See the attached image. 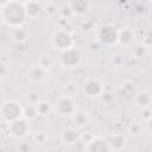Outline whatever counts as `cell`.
I'll use <instances>...</instances> for the list:
<instances>
[{
	"label": "cell",
	"instance_id": "cell-23",
	"mask_svg": "<svg viewBox=\"0 0 152 152\" xmlns=\"http://www.w3.org/2000/svg\"><path fill=\"white\" fill-rule=\"evenodd\" d=\"M38 64L40 65V66H43L44 69H46V70H50V68L52 66V64H53V61H52V58L50 57V56H42L40 58H39V61H38Z\"/></svg>",
	"mask_w": 152,
	"mask_h": 152
},
{
	"label": "cell",
	"instance_id": "cell-30",
	"mask_svg": "<svg viewBox=\"0 0 152 152\" xmlns=\"http://www.w3.org/2000/svg\"><path fill=\"white\" fill-rule=\"evenodd\" d=\"M101 99H102V101L103 102H109L110 100H113V95L110 94V93H108V91H103L102 94H101V96H100Z\"/></svg>",
	"mask_w": 152,
	"mask_h": 152
},
{
	"label": "cell",
	"instance_id": "cell-20",
	"mask_svg": "<svg viewBox=\"0 0 152 152\" xmlns=\"http://www.w3.org/2000/svg\"><path fill=\"white\" fill-rule=\"evenodd\" d=\"M127 132H128L131 135H133V137H138V135H140L141 132H142V126H141V124L138 122V121H132V122L128 125V127H127Z\"/></svg>",
	"mask_w": 152,
	"mask_h": 152
},
{
	"label": "cell",
	"instance_id": "cell-31",
	"mask_svg": "<svg viewBox=\"0 0 152 152\" xmlns=\"http://www.w3.org/2000/svg\"><path fill=\"white\" fill-rule=\"evenodd\" d=\"M146 128H147V131L152 134V116H151L148 120H146Z\"/></svg>",
	"mask_w": 152,
	"mask_h": 152
},
{
	"label": "cell",
	"instance_id": "cell-24",
	"mask_svg": "<svg viewBox=\"0 0 152 152\" xmlns=\"http://www.w3.org/2000/svg\"><path fill=\"white\" fill-rule=\"evenodd\" d=\"M146 52H147V46L144 45V44H140V45L135 46L134 50H133V55H134L137 58L144 57V56L146 55Z\"/></svg>",
	"mask_w": 152,
	"mask_h": 152
},
{
	"label": "cell",
	"instance_id": "cell-13",
	"mask_svg": "<svg viewBox=\"0 0 152 152\" xmlns=\"http://www.w3.org/2000/svg\"><path fill=\"white\" fill-rule=\"evenodd\" d=\"M108 141H109L112 151H121L126 147L127 138L121 133H114L113 135L108 138Z\"/></svg>",
	"mask_w": 152,
	"mask_h": 152
},
{
	"label": "cell",
	"instance_id": "cell-5",
	"mask_svg": "<svg viewBox=\"0 0 152 152\" xmlns=\"http://www.w3.org/2000/svg\"><path fill=\"white\" fill-rule=\"evenodd\" d=\"M31 120L21 116L10 124H7V133L11 138L14 139H24L31 132Z\"/></svg>",
	"mask_w": 152,
	"mask_h": 152
},
{
	"label": "cell",
	"instance_id": "cell-25",
	"mask_svg": "<svg viewBox=\"0 0 152 152\" xmlns=\"http://www.w3.org/2000/svg\"><path fill=\"white\" fill-rule=\"evenodd\" d=\"M26 99H27L28 103H33V104H36L38 101H40L39 94L37 91H28L27 95H26Z\"/></svg>",
	"mask_w": 152,
	"mask_h": 152
},
{
	"label": "cell",
	"instance_id": "cell-1",
	"mask_svg": "<svg viewBox=\"0 0 152 152\" xmlns=\"http://www.w3.org/2000/svg\"><path fill=\"white\" fill-rule=\"evenodd\" d=\"M27 19L25 12V2L19 0H10L6 5L1 6V20L10 28L21 27Z\"/></svg>",
	"mask_w": 152,
	"mask_h": 152
},
{
	"label": "cell",
	"instance_id": "cell-22",
	"mask_svg": "<svg viewBox=\"0 0 152 152\" xmlns=\"http://www.w3.org/2000/svg\"><path fill=\"white\" fill-rule=\"evenodd\" d=\"M48 139H49L48 134H46L45 132H43V131L37 132V133H34V135H33V141H34L36 144H38V145H44V144H46V142H48Z\"/></svg>",
	"mask_w": 152,
	"mask_h": 152
},
{
	"label": "cell",
	"instance_id": "cell-14",
	"mask_svg": "<svg viewBox=\"0 0 152 152\" xmlns=\"http://www.w3.org/2000/svg\"><path fill=\"white\" fill-rule=\"evenodd\" d=\"M48 74H49V70H46L43 66H40L39 64H37V65L30 68V70H28V78L32 82H42V81H44L46 78Z\"/></svg>",
	"mask_w": 152,
	"mask_h": 152
},
{
	"label": "cell",
	"instance_id": "cell-15",
	"mask_svg": "<svg viewBox=\"0 0 152 152\" xmlns=\"http://www.w3.org/2000/svg\"><path fill=\"white\" fill-rule=\"evenodd\" d=\"M42 11H43V7L40 6L39 2L25 1V12L28 19H37L42 13Z\"/></svg>",
	"mask_w": 152,
	"mask_h": 152
},
{
	"label": "cell",
	"instance_id": "cell-29",
	"mask_svg": "<svg viewBox=\"0 0 152 152\" xmlns=\"http://www.w3.org/2000/svg\"><path fill=\"white\" fill-rule=\"evenodd\" d=\"M81 26H82V30H83V31H90L91 28H94V23H93L91 20H87V19H86V20L82 23Z\"/></svg>",
	"mask_w": 152,
	"mask_h": 152
},
{
	"label": "cell",
	"instance_id": "cell-19",
	"mask_svg": "<svg viewBox=\"0 0 152 152\" xmlns=\"http://www.w3.org/2000/svg\"><path fill=\"white\" fill-rule=\"evenodd\" d=\"M38 115H39V114H38V110H37L36 104H33V103H28L27 106L24 107V116H25L26 119H28V120H33V119H36Z\"/></svg>",
	"mask_w": 152,
	"mask_h": 152
},
{
	"label": "cell",
	"instance_id": "cell-3",
	"mask_svg": "<svg viewBox=\"0 0 152 152\" xmlns=\"http://www.w3.org/2000/svg\"><path fill=\"white\" fill-rule=\"evenodd\" d=\"M0 116H1V121L5 125H7L24 116V106L14 99H7L2 101L0 106Z\"/></svg>",
	"mask_w": 152,
	"mask_h": 152
},
{
	"label": "cell",
	"instance_id": "cell-6",
	"mask_svg": "<svg viewBox=\"0 0 152 152\" xmlns=\"http://www.w3.org/2000/svg\"><path fill=\"white\" fill-rule=\"evenodd\" d=\"M96 40L104 46H113L119 40V30L110 24L101 25L96 31Z\"/></svg>",
	"mask_w": 152,
	"mask_h": 152
},
{
	"label": "cell",
	"instance_id": "cell-33",
	"mask_svg": "<svg viewBox=\"0 0 152 152\" xmlns=\"http://www.w3.org/2000/svg\"><path fill=\"white\" fill-rule=\"evenodd\" d=\"M25 1H31V2H40L42 0H25Z\"/></svg>",
	"mask_w": 152,
	"mask_h": 152
},
{
	"label": "cell",
	"instance_id": "cell-2",
	"mask_svg": "<svg viewBox=\"0 0 152 152\" xmlns=\"http://www.w3.org/2000/svg\"><path fill=\"white\" fill-rule=\"evenodd\" d=\"M53 113L59 118H72L77 113V101L70 94L61 95L53 103Z\"/></svg>",
	"mask_w": 152,
	"mask_h": 152
},
{
	"label": "cell",
	"instance_id": "cell-27",
	"mask_svg": "<svg viewBox=\"0 0 152 152\" xmlns=\"http://www.w3.org/2000/svg\"><path fill=\"white\" fill-rule=\"evenodd\" d=\"M43 11L45 12V13H48V14H55L56 12H57V7H56V5L53 4V2H51V1H49L48 4H46V6L45 7H43Z\"/></svg>",
	"mask_w": 152,
	"mask_h": 152
},
{
	"label": "cell",
	"instance_id": "cell-12",
	"mask_svg": "<svg viewBox=\"0 0 152 152\" xmlns=\"http://www.w3.org/2000/svg\"><path fill=\"white\" fill-rule=\"evenodd\" d=\"M134 103L140 109L151 107L152 104V94L148 90H141L134 95Z\"/></svg>",
	"mask_w": 152,
	"mask_h": 152
},
{
	"label": "cell",
	"instance_id": "cell-17",
	"mask_svg": "<svg viewBox=\"0 0 152 152\" xmlns=\"http://www.w3.org/2000/svg\"><path fill=\"white\" fill-rule=\"evenodd\" d=\"M38 114L40 116H49L51 114V112H53V104H51V102L46 101V100H40L36 103Z\"/></svg>",
	"mask_w": 152,
	"mask_h": 152
},
{
	"label": "cell",
	"instance_id": "cell-9",
	"mask_svg": "<svg viewBox=\"0 0 152 152\" xmlns=\"http://www.w3.org/2000/svg\"><path fill=\"white\" fill-rule=\"evenodd\" d=\"M84 150L89 151V152H107V151H112L108 139H106L103 137H100V135H95L90 142L84 145Z\"/></svg>",
	"mask_w": 152,
	"mask_h": 152
},
{
	"label": "cell",
	"instance_id": "cell-11",
	"mask_svg": "<svg viewBox=\"0 0 152 152\" xmlns=\"http://www.w3.org/2000/svg\"><path fill=\"white\" fill-rule=\"evenodd\" d=\"M59 138L64 145H74L80 140L81 133L75 127H66L61 132Z\"/></svg>",
	"mask_w": 152,
	"mask_h": 152
},
{
	"label": "cell",
	"instance_id": "cell-7",
	"mask_svg": "<svg viewBox=\"0 0 152 152\" xmlns=\"http://www.w3.org/2000/svg\"><path fill=\"white\" fill-rule=\"evenodd\" d=\"M81 61H82L81 53L75 46L65 51H61L58 55V64L63 69H68V70L75 69L81 64Z\"/></svg>",
	"mask_w": 152,
	"mask_h": 152
},
{
	"label": "cell",
	"instance_id": "cell-28",
	"mask_svg": "<svg viewBox=\"0 0 152 152\" xmlns=\"http://www.w3.org/2000/svg\"><path fill=\"white\" fill-rule=\"evenodd\" d=\"M141 116H142V119H144L145 121L148 120V119L152 116V108H151V107H147V108L141 109Z\"/></svg>",
	"mask_w": 152,
	"mask_h": 152
},
{
	"label": "cell",
	"instance_id": "cell-21",
	"mask_svg": "<svg viewBox=\"0 0 152 152\" xmlns=\"http://www.w3.org/2000/svg\"><path fill=\"white\" fill-rule=\"evenodd\" d=\"M72 120H74V122L77 125V126H84V125H87L88 124V121H89V116L86 114V113H76L74 116H72Z\"/></svg>",
	"mask_w": 152,
	"mask_h": 152
},
{
	"label": "cell",
	"instance_id": "cell-10",
	"mask_svg": "<svg viewBox=\"0 0 152 152\" xmlns=\"http://www.w3.org/2000/svg\"><path fill=\"white\" fill-rule=\"evenodd\" d=\"M68 5L76 17H84L90 11V0H70Z\"/></svg>",
	"mask_w": 152,
	"mask_h": 152
},
{
	"label": "cell",
	"instance_id": "cell-26",
	"mask_svg": "<svg viewBox=\"0 0 152 152\" xmlns=\"http://www.w3.org/2000/svg\"><path fill=\"white\" fill-rule=\"evenodd\" d=\"M94 137H95V134H93L91 132H82V133H81V138H80V140H81L84 145H87L88 142H90V141L93 140Z\"/></svg>",
	"mask_w": 152,
	"mask_h": 152
},
{
	"label": "cell",
	"instance_id": "cell-34",
	"mask_svg": "<svg viewBox=\"0 0 152 152\" xmlns=\"http://www.w3.org/2000/svg\"><path fill=\"white\" fill-rule=\"evenodd\" d=\"M151 1H152V0H151Z\"/></svg>",
	"mask_w": 152,
	"mask_h": 152
},
{
	"label": "cell",
	"instance_id": "cell-4",
	"mask_svg": "<svg viewBox=\"0 0 152 152\" xmlns=\"http://www.w3.org/2000/svg\"><path fill=\"white\" fill-rule=\"evenodd\" d=\"M51 44L56 51L61 52L74 48L75 40L72 38V33L68 32L64 28H58L51 36Z\"/></svg>",
	"mask_w": 152,
	"mask_h": 152
},
{
	"label": "cell",
	"instance_id": "cell-8",
	"mask_svg": "<svg viewBox=\"0 0 152 152\" xmlns=\"http://www.w3.org/2000/svg\"><path fill=\"white\" fill-rule=\"evenodd\" d=\"M81 91H82L83 96H86L88 99H95V97L101 96V94L104 91V87L100 80L89 77L82 82Z\"/></svg>",
	"mask_w": 152,
	"mask_h": 152
},
{
	"label": "cell",
	"instance_id": "cell-16",
	"mask_svg": "<svg viewBox=\"0 0 152 152\" xmlns=\"http://www.w3.org/2000/svg\"><path fill=\"white\" fill-rule=\"evenodd\" d=\"M134 39V31L131 27H122L119 30V40L118 43L122 45H128Z\"/></svg>",
	"mask_w": 152,
	"mask_h": 152
},
{
	"label": "cell",
	"instance_id": "cell-18",
	"mask_svg": "<svg viewBox=\"0 0 152 152\" xmlns=\"http://www.w3.org/2000/svg\"><path fill=\"white\" fill-rule=\"evenodd\" d=\"M11 37L15 43H24L27 39V31L24 30L23 27H17V28H11Z\"/></svg>",
	"mask_w": 152,
	"mask_h": 152
},
{
	"label": "cell",
	"instance_id": "cell-32",
	"mask_svg": "<svg viewBox=\"0 0 152 152\" xmlns=\"http://www.w3.org/2000/svg\"><path fill=\"white\" fill-rule=\"evenodd\" d=\"M8 1H10V0H0V6H4V5H6Z\"/></svg>",
	"mask_w": 152,
	"mask_h": 152
}]
</instances>
